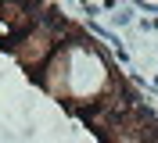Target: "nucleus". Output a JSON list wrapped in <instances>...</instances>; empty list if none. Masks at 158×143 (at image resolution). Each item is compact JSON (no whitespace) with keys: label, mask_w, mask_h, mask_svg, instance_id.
<instances>
[{"label":"nucleus","mask_w":158,"mask_h":143,"mask_svg":"<svg viewBox=\"0 0 158 143\" xmlns=\"http://www.w3.org/2000/svg\"><path fill=\"white\" fill-rule=\"evenodd\" d=\"M36 82L47 89L54 100H76V104H94L108 89V61L94 39H72L69 47H58L54 57L40 68Z\"/></svg>","instance_id":"nucleus-1"}]
</instances>
